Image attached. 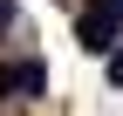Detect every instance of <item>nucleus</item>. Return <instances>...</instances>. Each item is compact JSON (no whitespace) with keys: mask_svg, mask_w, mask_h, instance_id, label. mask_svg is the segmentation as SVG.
Listing matches in <instances>:
<instances>
[{"mask_svg":"<svg viewBox=\"0 0 123 116\" xmlns=\"http://www.w3.org/2000/svg\"><path fill=\"white\" fill-rule=\"evenodd\" d=\"M7 27H14V0H0V34H7Z\"/></svg>","mask_w":123,"mask_h":116,"instance_id":"4","label":"nucleus"},{"mask_svg":"<svg viewBox=\"0 0 123 116\" xmlns=\"http://www.w3.org/2000/svg\"><path fill=\"white\" fill-rule=\"evenodd\" d=\"M110 82H116V89H123V41H116V48H110Z\"/></svg>","mask_w":123,"mask_h":116,"instance_id":"3","label":"nucleus"},{"mask_svg":"<svg viewBox=\"0 0 123 116\" xmlns=\"http://www.w3.org/2000/svg\"><path fill=\"white\" fill-rule=\"evenodd\" d=\"M0 96H14V68L7 62H0Z\"/></svg>","mask_w":123,"mask_h":116,"instance_id":"5","label":"nucleus"},{"mask_svg":"<svg viewBox=\"0 0 123 116\" xmlns=\"http://www.w3.org/2000/svg\"><path fill=\"white\" fill-rule=\"evenodd\" d=\"M7 68H14V96H48V62L27 55V62H7Z\"/></svg>","mask_w":123,"mask_h":116,"instance_id":"2","label":"nucleus"},{"mask_svg":"<svg viewBox=\"0 0 123 116\" xmlns=\"http://www.w3.org/2000/svg\"><path fill=\"white\" fill-rule=\"evenodd\" d=\"M116 34H123V7H116V0H89V7L75 14V41H82L89 55H110Z\"/></svg>","mask_w":123,"mask_h":116,"instance_id":"1","label":"nucleus"},{"mask_svg":"<svg viewBox=\"0 0 123 116\" xmlns=\"http://www.w3.org/2000/svg\"><path fill=\"white\" fill-rule=\"evenodd\" d=\"M116 7H123V0H116Z\"/></svg>","mask_w":123,"mask_h":116,"instance_id":"6","label":"nucleus"}]
</instances>
